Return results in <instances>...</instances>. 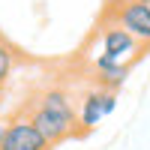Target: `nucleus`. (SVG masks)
Here are the masks:
<instances>
[{"mask_svg":"<svg viewBox=\"0 0 150 150\" xmlns=\"http://www.w3.org/2000/svg\"><path fill=\"white\" fill-rule=\"evenodd\" d=\"M24 114L36 123V129H39L54 147L81 135V129H78V102H75V96L66 90V87H60V84L45 87V90L27 105Z\"/></svg>","mask_w":150,"mask_h":150,"instance_id":"nucleus-1","label":"nucleus"},{"mask_svg":"<svg viewBox=\"0 0 150 150\" xmlns=\"http://www.w3.org/2000/svg\"><path fill=\"white\" fill-rule=\"evenodd\" d=\"M108 21L123 27L132 39H138L141 48H150V3H135V0H111Z\"/></svg>","mask_w":150,"mask_h":150,"instance_id":"nucleus-2","label":"nucleus"},{"mask_svg":"<svg viewBox=\"0 0 150 150\" xmlns=\"http://www.w3.org/2000/svg\"><path fill=\"white\" fill-rule=\"evenodd\" d=\"M114 108H117V93L114 90H105V87H96V84L90 90H84L81 99H78V129H81V135L96 129Z\"/></svg>","mask_w":150,"mask_h":150,"instance_id":"nucleus-3","label":"nucleus"},{"mask_svg":"<svg viewBox=\"0 0 150 150\" xmlns=\"http://www.w3.org/2000/svg\"><path fill=\"white\" fill-rule=\"evenodd\" d=\"M0 150H54V144L36 129V123L27 114H15L12 120H6Z\"/></svg>","mask_w":150,"mask_h":150,"instance_id":"nucleus-4","label":"nucleus"},{"mask_svg":"<svg viewBox=\"0 0 150 150\" xmlns=\"http://www.w3.org/2000/svg\"><path fill=\"white\" fill-rule=\"evenodd\" d=\"M141 51L144 48L138 45V39H132V36L123 30V27H117V24H105L102 30H99V51L96 54H102V57H108V60H117V63H126V66H132L135 60L141 57Z\"/></svg>","mask_w":150,"mask_h":150,"instance_id":"nucleus-5","label":"nucleus"},{"mask_svg":"<svg viewBox=\"0 0 150 150\" xmlns=\"http://www.w3.org/2000/svg\"><path fill=\"white\" fill-rule=\"evenodd\" d=\"M129 78V66L126 63H117V60H108L102 54L93 57V84L96 87H105V90H120Z\"/></svg>","mask_w":150,"mask_h":150,"instance_id":"nucleus-6","label":"nucleus"},{"mask_svg":"<svg viewBox=\"0 0 150 150\" xmlns=\"http://www.w3.org/2000/svg\"><path fill=\"white\" fill-rule=\"evenodd\" d=\"M15 66H18V51H15L9 42L0 39V90L9 84V78H12V72H15Z\"/></svg>","mask_w":150,"mask_h":150,"instance_id":"nucleus-7","label":"nucleus"},{"mask_svg":"<svg viewBox=\"0 0 150 150\" xmlns=\"http://www.w3.org/2000/svg\"><path fill=\"white\" fill-rule=\"evenodd\" d=\"M3 132H6V120H0V141H3Z\"/></svg>","mask_w":150,"mask_h":150,"instance_id":"nucleus-8","label":"nucleus"},{"mask_svg":"<svg viewBox=\"0 0 150 150\" xmlns=\"http://www.w3.org/2000/svg\"><path fill=\"white\" fill-rule=\"evenodd\" d=\"M135 3H150V0H135Z\"/></svg>","mask_w":150,"mask_h":150,"instance_id":"nucleus-9","label":"nucleus"}]
</instances>
